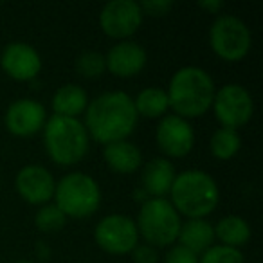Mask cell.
Instances as JSON below:
<instances>
[{
  "instance_id": "1",
  "label": "cell",
  "mask_w": 263,
  "mask_h": 263,
  "mask_svg": "<svg viewBox=\"0 0 263 263\" xmlns=\"http://www.w3.org/2000/svg\"><path fill=\"white\" fill-rule=\"evenodd\" d=\"M134 98L121 90L105 92L98 96L85 110V128L88 137L101 144H110L116 141H124L137 126Z\"/></svg>"
},
{
  "instance_id": "2",
  "label": "cell",
  "mask_w": 263,
  "mask_h": 263,
  "mask_svg": "<svg viewBox=\"0 0 263 263\" xmlns=\"http://www.w3.org/2000/svg\"><path fill=\"white\" fill-rule=\"evenodd\" d=\"M215 81L202 67L187 65L179 69L170 80L166 90L168 103L179 117H200L209 110L215 98Z\"/></svg>"
},
{
  "instance_id": "3",
  "label": "cell",
  "mask_w": 263,
  "mask_h": 263,
  "mask_svg": "<svg viewBox=\"0 0 263 263\" xmlns=\"http://www.w3.org/2000/svg\"><path fill=\"white\" fill-rule=\"evenodd\" d=\"M170 197L179 215L193 220L204 218L215 211L220 200V190L209 173L202 170H186L175 177Z\"/></svg>"
},
{
  "instance_id": "4",
  "label": "cell",
  "mask_w": 263,
  "mask_h": 263,
  "mask_svg": "<svg viewBox=\"0 0 263 263\" xmlns=\"http://www.w3.org/2000/svg\"><path fill=\"white\" fill-rule=\"evenodd\" d=\"M44 143L56 164L72 166L87 155L90 137L78 117L51 116L44 124Z\"/></svg>"
},
{
  "instance_id": "5",
  "label": "cell",
  "mask_w": 263,
  "mask_h": 263,
  "mask_svg": "<svg viewBox=\"0 0 263 263\" xmlns=\"http://www.w3.org/2000/svg\"><path fill=\"white\" fill-rule=\"evenodd\" d=\"M54 204L70 218H87L94 215L101 204L99 184L90 175L72 172L62 177L54 187Z\"/></svg>"
},
{
  "instance_id": "6",
  "label": "cell",
  "mask_w": 263,
  "mask_h": 263,
  "mask_svg": "<svg viewBox=\"0 0 263 263\" xmlns=\"http://www.w3.org/2000/svg\"><path fill=\"white\" fill-rule=\"evenodd\" d=\"M137 231L146 243L157 247L173 245L179 238L180 215L166 198H146L137 215Z\"/></svg>"
},
{
  "instance_id": "7",
  "label": "cell",
  "mask_w": 263,
  "mask_h": 263,
  "mask_svg": "<svg viewBox=\"0 0 263 263\" xmlns=\"http://www.w3.org/2000/svg\"><path fill=\"white\" fill-rule=\"evenodd\" d=\"M209 44L216 56L226 62H240L251 51V29L234 15H220L209 29Z\"/></svg>"
},
{
  "instance_id": "8",
  "label": "cell",
  "mask_w": 263,
  "mask_h": 263,
  "mask_svg": "<svg viewBox=\"0 0 263 263\" xmlns=\"http://www.w3.org/2000/svg\"><path fill=\"white\" fill-rule=\"evenodd\" d=\"M213 110L216 119L223 128H236L249 123L254 112V101L252 96L245 87L238 83H227L215 92L213 98Z\"/></svg>"
},
{
  "instance_id": "9",
  "label": "cell",
  "mask_w": 263,
  "mask_h": 263,
  "mask_svg": "<svg viewBox=\"0 0 263 263\" xmlns=\"http://www.w3.org/2000/svg\"><path fill=\"white\" fill-rule=\"evenodd\" d=\"M94 238L96 243L110 254H128L139 243V231L134 218L112 213L98 222Z\"/></svg>"
},
{
  "instance_id": "10",
  "label": "cell",
  "mask_w": 263,
  "mask_h": 263,
  "mask_svg": "<svg viewBox=\"0 0 263 263\" xmlns=\"http://www.w3.org/2000/svg\"><path fill=\"white\" fill-rule=\"evenodd\" d=\"M143 11L139 2L134 0H110L99 13V26L110 38L126 40L143 24Z\"/></svg>"
},
{
  "instance_id": "11",
  "label": "cell",
  "mask_w": 263,
  "mask_h": 263,
  "mask_svg": "<svg viewBox=\"0 0 263 263\" xmlns=\"http://www.w3.org/2000/svg\"><path fill=\"white\" fill-rule=\"evenodd\" d=\"M155 139H157L159 148L162 154L168 157H186L195 144V132L190 121L179 117L175 114L164 116L157 124L155 132Z\"/></svg>"
},
{
  "instance_id": "12",
  "label": "cell",
  "mask_w": 263,
  "mask_h": 263,
  "mask_svg": "<svg viewBox=\"0 0 263 263\" xmlns=\"http://www.w3.org/2000/svg\"><path fill=\"white\" fill-rule=\"evenodd\" d=\"M47 121V112L42 103L29 98H22L13 101L8 106L4 116L6 128L16 137H29L44 130Z\"/></svg>"
},
{
  "instance_id": "13",
  "label": "cell",
  "mask_w": 263,
  "mask_h": 263,
  "mask_svg": "<svg viewBox=\"0 0 263 263\" xmlns=\"http://www.w3.org/2000/svg\"><path fill=\"white\" fill-rule=\"evenodd\" d=\"M0 67L13 80L31 81L40 74L42 58L33 45L26 42H11L0 54Z\"/></svg>"
},
{
  "instance_id": "14",
  "label": "cell",
  "mask_w": 263,
  "mask_h": 263,
  "mask_svg": "<svg viewBox=\"0 0 263 263\" xmlns=\"http://www.w3.org/2000/svg\"><path fill=\"white\" fill-rule=\"evenodd\" d=\"M15 186L26 202L33 205H45L54 197L56 182L47 168L40 164H29L16 173Z\"/></svg>"
},
{
  "instance_id": "15",
  "label": "cell",
  "mask_w": 263,
  "mask_h": 263,
  "mask_svg": "<svg viewBox=\"0 0 263 263\" xmlns=\"http://www.w3.org/2000/svg\"><path fill=\"white\" fill-rule=\"evenodd\" d=\"M146 60L148 56L143 45L132 40H121L105 56L106 70L119 78L137 76L146 65Z\"/></svg>"
},
{
  "instance_id": "16",
  "label": "cell",
  "mask_w": 263,
  "mask_h": 263,
  "mask_svg": "<svg viewBox=\"0 0 263 263\" xmlns=\"http://www.w3.org/2000/svg\"><path fill=\"white\" fill-rule=\"evenodd\" d=\"M175 177V168L168 159L154 157L143 168L141 182H143V190L154 198H164V195H168L172 190Z\"/></svg>"
},
{
  "instance_id": "17",
  "label": "cell",
  "mask_w": 263,
  "mask_h": 263,
  "mask_svg": "<svg viewBox=\"0 0 263 263\" xmlns=\"http://www.w3.org/2000/svg\"><path fill=\"white\" fill-rule=\"evenodd\" d=\"M103 159L108 164L110 170L117 173H134L143 164V154L141 150L130 141H116V143L105 144Z\"/></svg>"
},
{
  "instance_id": "18",
  "label": "cell",
  "mask_w": 263,
  "mask_h": 263,
  "mask_svg": "<svg viewBox=\"0 0 263 263\" xmlns=\"http://www.w3.org/2000/svg\"><path fill=\"white\" fill-rule=\"evenodd\" d=\"M177 240H180V245L200 256L215 243V227L204 218L187 220L180 226Z\"/></svg>"
},
{
  "instance_id": "19",
  "label": "cell",
  "mask_w": 263,
  "mask_h": 263,
  "mask_svg": "<svg viewBox=\"0 0 263 263\" xmlns=\"http://www.w3.org/2000/svg\"><path fill=\"white\" fill-rule=\"evenodd\" d=\"M51 105L52 110H54V116L76 117L87 110L88 96L85 88L78 87L74 83H67L54 92Z\"/></svg>"
},
{
  "instance_id": "20",
  "label": "cell",
  "mask_w": 263,
  "mask_h": 263,
  "mask_svg": "<svg viewBox=\"0 0 263 263\" xmlns=\"http://www.w3.org/2000/svg\"><path fill=\"white\" fill-rule=\"evenodd\" d=\"M215 238L227 247L240 249L251 240V226L238 215H227L215 226Z\"/></svg>"
},
{
  "instance_id": "21",
  "label": "cell",
  "mask_w": 263,
  "mask_h": 263,
  "mask_svg": "<svg viewBox=\"0 0 263 263\" xmlns=\"http://www.w3.org/2000/svg\"><path fill=\"white\" fill-rule=\"evenodd\" d=\"M134 106L137 116L148 117V119L164 117L166 110L170 108L168 94L159 87H148L137 94V98L134 99Z\"/></svg>"
},
{
  "instance_id": "22",
  "label": "cell",
  "mask_w": 263,
  "mask_h": 263,
  "mask_svg": "<svg viewBox=\"0 0 263 263\" xmlns=\"http://www.w3.org/2000/svg\"><path fill=\"white\" fill-rule=\"evenodd\" d=\"M241 146L240 134L233 128H218V130L213 132L211 141H209V148H211V154L215 155L220 161H229L234 155L238 154Z\"/></svg>"
},
{
  "instance_id": "23",
  "label": "cell",
  "mask_w": 263,
  "mask_h": 263,
  "mask_svg": "<svg viewBox=\"0 0 263 263\" xmlns=\"http://www.w3.org/2000/svg\"><path fill=\"white\" fill-rule=\"evenodd\" d=\"M74 67H76V72L80 76L94 80V78H99L106 70L105 54H101L98 51H85L76 58Z\"/></svg>"
},
{
  "instance_id": "24",
  "label": "cell",
  "mask_w": 263,
  "mask_h": 263,
  "mask_svg": "<svg viewBox=\"0 0 263 263\" xmlns=\"http://www.w3.org/2000/svg\"><path fill=\"white\" fill-rule=\"evenodd\" d=\"M67 222V216L60 211L56 204H45L38 209L36 216H34V223L42 233H56L60 231Z\"/></svg>"
},
{
  "instance_id": "25",
  "label": "cell",
  "mask_w": 263,
  "mask_h": 263,
  "mask_svg": "<svg viewBox=\"0 0 263 263\" xmlns=\"http://www.w3.org/2000/svg\"><path fill=\"white\" fill-rule=\"evenodd\" d=\"M198 263H245L240 249L227 245H211L205 252L198 256Z\"/></svg>"
},
{
  "instance_id": "26",
  "label": "cell",
  "mask_w": 263,
  "mask_h": 263,
  "mask_svg": "<svg viewBox=\"0 0 263 263\" xmlns=\"http://www.w3.org/2000/svg\"><path fill=\"white\" fill-rule=\"evenodd\" d=\"M166 263H198V254L186 249L184 245H172L166 252Z\"/></svg>"
},
{
  "instance_id": "27",
  "label": "cell",
  "mask_w": 263,
  "mask_h": 263,
  "mask_svg": "<svg viewBox=\"0 0 263 263\" xmlns=\"http://www.w3.org/2000/svg\"><path fill=\"white\" fill-rule=\"evenodd\" d=\"M141 11L143 15L150 16H166L173 8L172 0H144L141 2Z\"/></svg>"
},
{
  "instance_id": "28",
  "label": "cell",
  "mask_w": 263,
  "mask_h": 263,
  "mask_svg": "<svg viewBox=\"0 0 263 263\" xmlns=\"http://www.w3.org/2000/svg\"><path fill=\"white\" fill-rule=\"evenodd\" d=\"M132 258H134V263H157L159 252L150 243H137L136 249L132 251Z\"/></svg>"
},
{
  "instance_id": "29",
  "label": "cell",
  "mask_w": 263,
  "mask_h": 263,
  "mask_svg": "<svg viewBox=\"0 0 263 263\" xmlns=\"http://www.w3.org/2000/svg\"><path fill=\"white\" fill-rule=\"evenodd\" d=\"M198 6H200L202 9H205V11H209V13H218L220 9L223 8V2H222V0H200V2H198Z\"/></svg>"
},
{
  "instance_id": "30",
  "label": "cell",
  "mask_w": 263,
  "mask_h": 263,
  "mask_svg": "<svg viewBox=\"0 0 263 263\" xmlns=\"http://www.w3.org/2000/svg\"><path fill=\"white\" fill-rule=\"evenodd\" d=\"M15 263H33V261H29V259H18V261H15Z\"/></svg>"
}]
</instances>
